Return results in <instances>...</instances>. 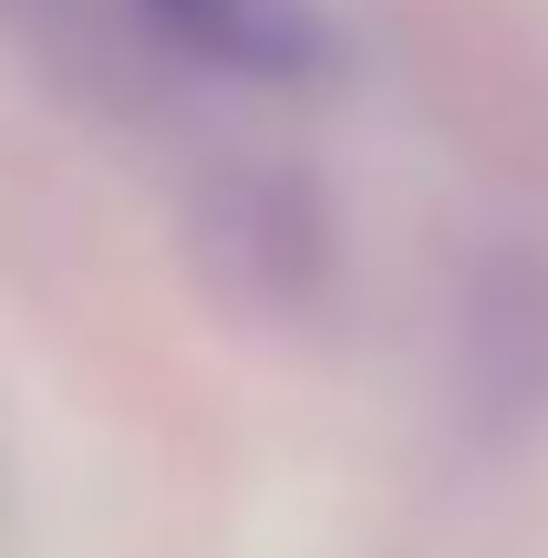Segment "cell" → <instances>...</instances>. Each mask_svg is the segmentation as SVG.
<instances>
[{
  "label": "cell",
  "mask_w": 548,
  "mask_h": 558,
  "mask_svg": "<svg viewBox=\"0 0 548 558\" xmlns=\"http://www.w3.org/2000/svg\"><path fill=\"white\" fill-rule=\"evenodd\" d=\"M145 11L228 73H310L321 62V0H145Z\"/></svg>",
  "instance_id": "obj_1"
}]
</instances>
